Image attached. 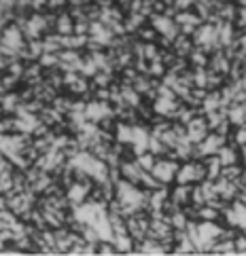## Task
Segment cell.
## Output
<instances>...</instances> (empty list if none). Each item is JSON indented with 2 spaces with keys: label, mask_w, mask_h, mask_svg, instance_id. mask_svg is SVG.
<instances>
[{
  "label": "cell",
  "mask_w": 246,
  "mask_h": 256,
  "mask_svg": "<svg viewBox=\"0 0 246 256\" xmlns=\"http://www.w3.org/2000/svg\"><path fill=\"white\" fill-rule=\"evenodd\" d=\"M56 34L60 36H68V34H75V17L68 13H60L58 15V22H56Z\"/></svg>",
  "instance_id": "6da1fadb"
}]
</instances>
